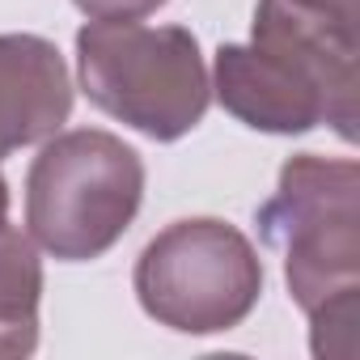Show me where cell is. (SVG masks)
<instances>
[{
  "label": "cell",
  "mask_w": 360,
  "mask_h": 360,
  "mask_svg": "<svg viewBox=\"0 0 360 360\" xmlns=\"http://www.w3.org/2000/svg\"><path fill=\"white\" fill-rule=\"evenodd\" d=\"M212 89L255 131L301 136L330 123L356 140V22L301 0H259L250 43L217 51Z\"/></svg>",
  "instance_id": "obj_1"
},
{
  "label": "cell",
  "mask_w": 360,
  "mask_h": 360,
  "mask_svg": "<svg viewBox=\"0 0 360 360\" xmlns=\"http://www.w3.org/2000/svg\"><path fill=\"white\" fill-rule=\"evenodd\" d=\"M267 250L284 259L292 301L309 318L314 356H356L360 322V165L297 153L259 208Z\"/></svg>",
  "instance_id": "obj_2"
},
{
  "label": "cell",
  "mask_w": 360,
  "mask_h": 360,
  "mask_svg": "<svg viewBox=\"0 0 360 360\" xmlns=\"http://www.w3.org/2000/svg\"><path fill=\"white\" fill-rule=\"evenodd\" d=\"M72 5L94 22H136V18L157 13L165 0H72Z\"/></svg>",
  "instance_id": "obj_8"
},
{
  "label": "cell",
  "mask_w": 360,
  "mask_h": 360,
  "mask_svg": "<svg viewBox=\"0 0 360 360\" xmlns=\"http://www.w3.org/2000/svg\"><path fill=\"white\" fill-rule=\"evenodd\" d=\"M77 68L85 98L102 115L157 144L200 127L212 102L200 43L183 26L89 22L77 30Z\"/></svg>",
  "instance_id": "obj_3"
},
{
  "label": "cell",
  "mask_w": 360,
  "mask_h": 360,
  "mask_svg": "<svg viewBox=\"0 0 360 360\" xmlns=\"http://www.w3.org/2000/svg\"><path fill=\"white\" fill-rule=\"evenodd\" d=\"M140 200V153L98 127L47 136L43 153L26 174L30 238L60 263L102 259L136 221Z\"/></svg>",
  "instance_id": "obj_4"
},
{
  "label": "cell",
  "mask_w": 360,
  "mask_h": 360,
  "mask_svg": "<svg viewBox=\"0 0 360 360\" xmlns=\"http://www.w3.org/2000/svg\"><path fill=\"white\" fill-rule=\"evenodd\" d=\"M72 115V77L51 39L0 34V157L56 136Z\"/></svg>",
  "instance_id": "obj_6"
},
{
  "label": "cell",
  "mask_w": 360,
  "mask_h": 360,
  "mask_svg": "<svg viewBox=\"0 0 360 360\" xmlns=\"http://www.w3.org/2000/svg\"><path fill=\"white\" fill-rule=\"evenodd\" d=\"M9 225V183H5V174H0V229Z\"/></svg>",
  "instance_id": "obj_10"
},
{
  "label": "cell",
  "mask_w": 360,
  "mask_h": 360,
  "mask_svg": "<svg viewBox=\"0 0 360 360\" xmlns=\"http://www.w3.org/2000/svg\"><path fill=\"white\" fill-rule=\"evenodd\" d=\"M309 9H322V13H335L343 22H356V0H301Z\"/></svg>",
  "instance_id": "obj_9"
},
{
  "label": "cell",
  "mask_w": 360,
  "mask_h": 360,
  "mask_svg": "<svg viewBox=\"0 0 360 360\" xmlns=\"http://www.w3.org/2000/svg\"><path fill=\"white\" fill-rule=\"evenodd\" d=\"M39 301L43 259L34 238L5 225L0 229V360L30 356L39 347Z\"/></svg>",
  "instance_id": "obj_7"
},
{
  "label": "cell",
  "mask_w": 360,
  "mask_h": 360,
  "mask_svg": "<svg viewBox=\"0 0 360 360\" xmlns=\"http://www.w3.org/2000/svg\"><path fill=\"white\" fill-rule=\"evenodd\" d=\"M136 297L157 326L221 335L242 326L259 305L263 259L229 221H174L136 259Z\"/></svg>",
  "instance_id": "obj_5"
}]
</instances>
